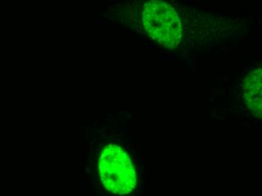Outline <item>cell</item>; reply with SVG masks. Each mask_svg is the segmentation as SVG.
<instances>
[{"label":"cell","instance_id":"1","mask_svg":"<svg viewBox=\"0 0 262 196\" xmlns=\"http://www.w3.org/2000/svg\"><path fill=\"white\" fill-rule=\"evenodd\" d=\"M102 182L108 191L127 195L135 189L137 175L129 155L121 146L108 144L102 151L99 161Z\"/></svg>","mask_w":262,"mask_h":196},{"label":"cell","instance_id":"2","mask_svg":"<svg viewBox=\"0 0 262 196\" xmlns=\"http://www.w3.org/2000/svg\"><path fill=\"white\" fill-rule=\"evenodd\" d=\"M143 23L148 34L164 47L174 49L181 42L183 30L180 17L167 3L160 1L145 3Z\"/></svg>","mask_w":262,"mask_h":196},{"label":"cell","instance_id":"3","mask_svg":"<svg viewBox=\"0 0 262 196\" xmlns=\"http://www.w3.org/2000/svg\"><path fill=\"white\" fill-rule=\"evenodd\" d=\"M244 98L254 112L262 116V70L251 73L244 81Z\"/></svg>","mask_w":262,"mask_h":196}]
</instances>
